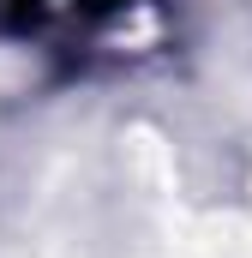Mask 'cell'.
<instances>
[{
    "label": "cell",
    "instance_id": "cell-1",
    "mask_svg": "<svg viewBox=\"0 0 252 258\" xmlns=\"http://www.w3.org/2000/svg\"><path fill=\"white\" fill-rule=\"evenodd\" d=\"M114 6L132 0H12V24L18 30H48V24H96Z\"/></svg>",
    "mask_w": 252,
    "mask_h": 258
}]
</instances>
